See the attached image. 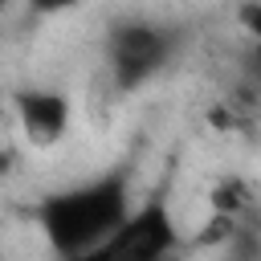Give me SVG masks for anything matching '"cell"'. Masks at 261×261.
<instances>
[{"instance_id": "cell-5", "label": "cell", "mask_w": 261, "mask_h": 261, "mask_svg": "<svg viewBox=\"0 0 261 261\" xmlns=\"http://www.w3.org/2000/svg\"><path fill=\"white\" fill-rule=\"evenodd\" d=\"M249 208H253V184H249V179H241V175H224V179L212 188V216L241 220Z\"/></svg>"}, {"instance_id": "cell-4", "label": "cell", "mask_w": 261, "mask_h": 261, "mask_svg": "<svg viewBox=\"0 0 261 261\" xmlns=\"http://www.w3.org/2000/svg\"><path fill=\"white\" fill-rule=\"evenodd\" d=\"M12 110H16V126H20L24 143H33V147H57L73 118L69 98L61 90H45V86L16 90Z\"/></svg>"}, {"instance_id": "cell-3", "label": "cell", "mask_w": 261, "mask_h": 261, "mask_svg": "<svg viewBox=\"0 0 261 261\" xmlns=\"http://www.w3.org/2000/svg\"><path fill=\"white\" fill-rule=\"evenodd\" d=\"M179 49V33L171 24L155 20H122L106 37V61L118 94H135L147 82H155Z\"/></svg>"}, {"instance_id": "cell-1", "label": "cell", "mask_w": 261, "mask_h": 261, "mask_svg": "<svg viewBox=\"0 0 261 261\" xmlns=\"http://www.w3.org/2000/svg\"><path fill=\"white\" fill-rule=\"evenodd\" d=\"M130 208H135L130 204V167L114 163L82 184L41 196L33 216H37V228L45 232L49 249L61 261H73V257L90 253L94 245H102L130 216Z\"/></svg>"}, {"instance_id": "cell-2", "label": "cell", "mask_w": 261, "mask_h": 261, "mask_svg": "<svg viewBox=\"0 0 261 261\" xmlns=\"http://www.w3.org/2000/svg\"><path fill=\"white\" fill-rule=\"evenodd\" d=\"M179 224L167 208V196L155 192L143 204L130 208V216L90 253L73 257V261H175L179 253Z\"/></svg>"}]
</instances>
